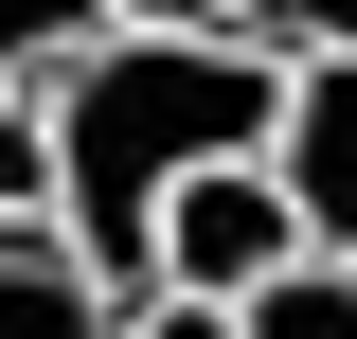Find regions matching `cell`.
Masks as SVG:
<instances>
[{"label": "cell", "mask_w": 357, "mask_h": 339, "mask_svg": "<svg viewBox=\"0 0 357 339\" xmlns=\"http://www.w3.org/2000/svg\"><path fill=\"white\" fill-rule=\"evenodd\" d=\"M250 339H357V268H286L250 303Z\"/></svg>", "instance_id": "8992f818"}, {"label": "cell", "mask_w": 357, "mask_h": 339, "mask_svg": "<svg viewBox=\"0 0 357 339\" xmlns=\"http://www.w3.org/2000/svg\"><path fill=\"white\" fill-rule=\"evenodd\" d=\"M107 36H232V0H107Z\"/></svg>", "instance_id": "52a82bcc"}, {"label": "cell", "mask_w": 357, "mask_h": 339, "mask_svg": "<svg viewBox=\"0 0 357 339\" xmlns=\"http://www.w3.org/2000/svg\"><path fill=\"white\" fill-rule=\"evenodd\" d=\"M286 268H304V232H286V179H268V161H215V179H178V197H161V303L250 322Z\"/></svg>", "instance_id": "6da1fadb"}, {"label": "cell", "mask_w": 357, "mask_h": 339, "mask_svg": "<svg viewBox=\"0 0 357 339\" xmlns=\"http://www.w3.org/2000/svg\"><path fill=\"white\" fill-rule=\"evenodd\" d=\"M89 54H107V0H0V107H54Z\"/></svg>", "instance_id": "277c9868"}, {"label": "cell", "mask_w": 357, "mask_h": 339, "mask_svg": "<svg viewBox=\"0 0 357 339\" xmlns=\"http://www.w3.org/2000/svg\"><path fill=\"white\" fill-rule=\"evenodd\" d=\"M232 54H250V72H340L357 0H232Z\"/></svg>", "instance_id": "5b68a950"}, {"label": "cell", "mask_w": 357, "mask_h": 339, "mask_svg": "<svg viewBox=\"0 0 357 339\" xmlns=\"http://www.w3.org/2000/svg\"><path fill=\"white\" fill-rule=\"evenodd\" d=\"M126 339H250V322H215V303H126Z\"/></svg>", "instance_id": "ba28073f"}, {"label": "cell", "mask_w": 357, "mask_h": 339, "mask_svg": "<svg viewBox=\"0 0 357 339\" xmlns=\"http://www.w3.org/2000/svg\"><path fill=\"white\" fill-rule=\"evenodd\" d=\"M0 339H126V303L89 286L54 232H0Z\"/></svg>", "instance_id": "3957f363"}, {"label": "cell", "mask_w": 357, "mask_h": 339, "mask_svg": "<svg viewBox=\"0 0 357 339\" xmlns=\"http://www.w3.org/2000/svg\"><path fill=\"white\" fill-rule=\"evenodd\" d=\"M268 179H286V232H304V268H357V54H340V72H286Z\"/></svg>", "instance_id": "7a4b0ae2"}]
</instances>
